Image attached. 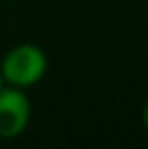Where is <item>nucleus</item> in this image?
<instances>
[{
	"label": "nucleus",
	"instance_id": "f257e3e1",
	"mask_svg": "<svg viewBox=\"0 0 148 149\" xmlns=\"http://www.w3.org/2000/svg\"><path fill=\"white\" fill-rule=\"evenodd\" d=\"M0 72L6 85L19 89L32 87L48 72V57L34 44H17L2 57Z\"/></svg>",
	"mask_w": 148,
	"mask_h": 149
},
{
	"label": "nucleus",
	"instance_id": "f03ea898",
	"mask_svg": "<svg viewBox=\"0 0 148 149\" xmlns=\"http://www.w3.org/2000/svg\"><path fill=\"white\" fill-rule=\"evenodd\" d=\"M30 100L19 87H6L0 91V140H15L27 130L30 123Z\"/></svg>",
	"mask_w": 148,
	"mask_h": 149
},
{
	"label": "nucleus",
	"instance_id": "7ed1b4c3",
	"mask_svg": "<svg viewBox=\"0 0 148 149\" xmlns=\"http://www.w3.org/2000/svg\"><path fill=\"white\" fill-rule=\"evenodd\" d=\"M142 123H144V128L148 130V98L144 102V106H142Z\"/></svg>",
	"mask_w": 148,
	"mask_h": 149
},
{
	"label": "nucleus",
	"instance_id": "20e7f679",
	"mask_svg": "<svg viewBox=\"0 0 148 149\" xmlns=\"http://www.w3.org/2000/svg\"><path fill=\"white\" fill-rule=\"evenodd\" d=\"M6 87V81H4V76H2V72H0V91Z\"/></svg>",
	"mask_w": 148,
	"mask_h": 149
}]
</instances>
